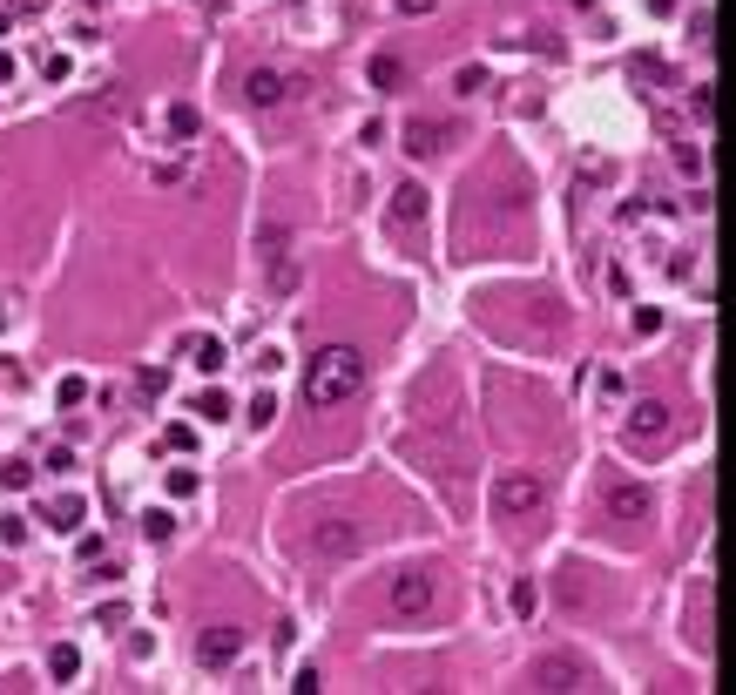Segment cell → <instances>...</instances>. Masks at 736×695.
<instances>
[{"mask_svg":"<svg viewBox=\"0 0 736 695\" xmlns=\"http://www.w3.org/2000/svg\"><path fill=\"white\" fill-rule=\"evenodd\" d=\"M601 507H608L615 520H648V514H656V493H648V486H608Z\"/></svg>","mask_w":736,"mask_h":695,"instance_id":"cell-5","label":"cell"},{"mask_svg":"<svg viewBox=\"0 0 736 695\" xmlns=\"http://www.w3.org/2000/svg\"><path fill=\"white\" fill-rule=\"evenodd\" d=\"M406 75V68H399V61H392V54H379V61H372V81H379V88H392V81H399Z\"/></svg>","mask_w":736,"mask_h":695,"instance_id":"cell-16","label":"cell"},{"mask_svg":"<svg viewBox=\"0 0 736 695\" xmlns=\"http://www.w3.org/2000/svg\"><path fill=\"white\" fill-rule=\"evenodd\" d=\"M656 432H669V412L656 406V398H642V406H629V439H656Z\"/></svg>","mask_w":736,"mask_h":695,"instance_id":"cell-7","label":"cell"},{"mask_svg":"<svg viewBox=\"0 0 736 695\" xmlns=\"http://www.w3.org/2000/svg\"><path fill=\"white\" fill-rule=\"evenodd\" d=\"M514 615H534V581H514Z\"/></svg>","mask_w":736,"mask_h":695,"instance_id":"cell-18","label":"cell"},{"mask_svg":"<svg viewBox=\"0 0 736 695\" xmlns=\"http://www.w3.org/2000/svg\"><path fill=\"white\" fill-rule=\"evenodd\" d=\"M392 216H399L406 230H419L426 223V189H419V182H399V189H392Z\"/></svg>","mask_w":736,"mask_h":695,"instance_id":"cell-8","label":"cell"},{"mask_svg":"<svg viewBox=\"0 0 736 695\" xmlns=\"http://www.w3.org/2000/svg\"><path fill=\"white\" fill-rule=\"evenodd\" d=\"M318 547H324V554H352L358 533H352V527H318Z\"/></svg>","mask_w":736,"mask_h":695,"instance_id":"cell-11","label":"cell"},{"mask_svg":"<svg viewBox=\"0 0 736 695\" xmlns=\"http://www.w3.org/2000/svg\"><path fill=\"white\" fill-rule=\"evenodd\" d=\"M189 351H197L203 372H223V345H216V338H189Z\"/></svg>","mask_w":736,"mask_h":695,"instance_id":"cell-14","label":"cell"},{"mask_svg":"<svg viewBox=\"0 0 736 695\" xmlns=\"http://www.w3.org/2000/svg\"><path fill=\"white\" fill-rule=\"evenodd\" d=\"M548 507V486L534 480V473H506L500 486H493V514L500 520H527V514H540Z\"/></svg>","mask_w":736,"mask_h":695,"instance_id":"cell-3","label":"cell"},{"mask_svg":"<svg viewBox=\"0 0 736 695\" xmlns=\"http://www.w3.org/2000/svg\"><path fill=\"white\" fill-rule=\"evenodd\" d=\"M142 533H149V540H169V533H176V514H169V507H149V514H142Z\"/></svg>","mask_w":736,"mask_h":695,"instance_id":"cell-12","label":"cell"},{"mask_svg":"<svg viewBox=\"0 0 736 695\" xmlns=\"http://www.w3.org/2000/svg\"><path fill=\"white\" fill-rule=\"evenodd\" d=\"M47 668H54L62 682H75V675H81V655H75V649L62 641V649H47Z\"/></svg>","mask_w":736,"mask_h":695,"instance_id":"cell-13","label":"cell"},{"mask_svg":"<svg viewBox=\"0 0 736 695\" xmlns=\"http://www.w3.org/2000/svg\"><path fill=\"white\" fill-rule=\"evenodd\" d=\"M358 385H365V358H358L352 345H324L318 358H311V372H305V398H311L318 412L358 398Z\"/></svg>","mask_w":736,"mask_h":695,"instance_id":"cell-1","label":"cell"},{"mask_svg":"<svg viewBox=\"0 0 736 695\" xmlns=\"http://www.w3.org/2000/svg\"><path fill=\"white\" fill-rule=\"evenodd\" d=\"M244 95H250V102H257V108H277V102H284V95H291V81L277 75V68H250Z\"/></svg>","mask_w":736,"mask_h":695,"instance_id":"cell-6","label":"cell"},{"mask_svg":"<svg viewBox=\"0 0 736 695\" xmlns=\"http://www.w3.org/2000/svg\"><path fill=\"white\" fill-rule=\"evenodd\" d=\"M439 0H399V14H432Z\"/></svg>","mask_w":736,"mask_h":695,"instance_id":"cell-19","label":"cell"},{"mask_svg":"<svg viewBox=\"0 0 736 695\" xmlns=\"http://www.w3.org/2000/svg\"><path fill=\"white\" fill-rule=\"evenodd\" d=\"M432 607H439V581H432L426 567H406V574L392 581V615L399 621H426Z\"/></svg>","mask_w":736,"mask_h":695,"instance_id":"cell-2","label":"cell"},{"mask_svg":"<svg viewBox=\"0 0 736 695\" xmlns=\"http://www.w3.org/2000/svg\"><path fill=\"white\" fill-rule=\"evenodd\" d=\"M439 121H413V129H406V149H413V155H432V149H439Z\"/></svg>","mask_w":736,"mask_h":695,"instance_id":"cell-10","label":"cell"},{"mask_svg":"<svg viewBox=\"0 0 736 695\" xmlns=\"http://www.w3.org/2000/svg\"><path fill=\"white\" fill-rule=\"evenodd\" d=\"M47 527H54V533H75L81 527V520H88V499H81V493H68V499H54V507H47Z\"/></svg>","mask_w":736,"mask_h":695,"instance_id":"cell-9","label":"cell"},{"mask_svg":"<svg viewBox=\"0 0 736 695\" xmlns=\"http://www.w3.org/2000/svg\"><path fill=\"white\" fill-rule=\"evenodd\" d=\"M237 655H244V635H237V628H223V621H216V628H203V641H197V662H203V668H230Z\"/></svg>","mask_w":736,"mask_h":695,"instance_id":"cell-4","label":"cell"},{"mask_svg":"<svg viewBox=\"0 0 736 695\" xmlns=\"http://www.w3.org/2000/svg\"><path fill=\"white\" fill-rule=\"evenodd\" d=\"M169 129H176V136H197V108H169Z\"/></svg>","mask_w":736,"mask_h":695,"instance_id":"cell-17","label":"cell"},{"mask_svg":"<svg viewBox=\"0 0 736 695\" xmlns=\"http://www.w3.org/2000/svg\"><path fill=\"white\" fill-rule=\"evenodd\" d=\"M197 419L223 425V419H230V398H223V392H203V398H197Z\"/></svg>","mask_w":736,"mask_h":695,"instance_id":"cell-15","label":"cell"}]
</instances>
